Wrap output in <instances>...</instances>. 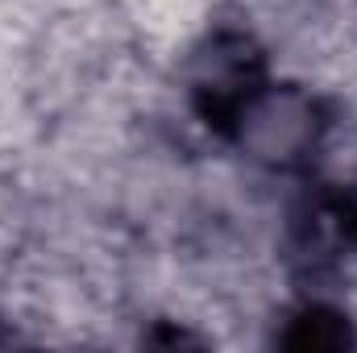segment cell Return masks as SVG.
Instances as JSON below:
<instances>
[{
    "mask_svg": "<svg viewBox=\"0 0 357 353\" xmlns=\"http://www.w3.org/2000/svg\"><path fill=\"white\" fill-rule=\"evenodd\" d=\"M324 129L328 117L312 91L266 80L233 117L225 137L237 142V150H245V158L266 171H303L316 158Z\"/></svg>",
    "mask_w": 357,
    "mask_h": 353,
    "instance_id": "6da1fadb",
    "label": "cell"
},
{
    "mask_svg": "<svg viewBox=\"0 0 357 353\" xmlns=\"http://www.w3.org/2000/svg\"><path fill=\"white\" fill-rule=\"evenodd\" d=\"M262 84H266V59L245 33H212L191 54V67H187L191 108L216 133L233 125V117Z\"/></svg>",
    "mask_w": 357,
    "mask_h": 353,
    "instance_id": "7a4b0ae2",
    "label": "cell"
},
{
    "mask_svg": "<svg viewBox=\"0 0 357 353\" xmlns=\"http://www.w3.org/2000/svg\"><path fill=\"white\" fill-rule=\"evenodd\" d=\"M278 345L295 353H341L354 345V324H349V316H341L328 303H307L295 316H287Z\"/></svg>",
    "mask_w": 357,
    "mask_h": 353,
    "instance_id": "3957f363",
    "label": "cell"
},
{
    "mask_svg": "<svg viewBox=\"0 0 357 353\" xmlns=\"http://www.w3.org/2000/svg\"><path fill=\"white\" fill-rule=\"evenodd\" d=\"M345 208H349V229H354V241H357V191L345 195Z\"/></svg>",
    "mask_w": 357,
    "mask_h": 353,
    "instance_id": "277c9868",
    "label": "cell"
},
{
    "mask_svg": "<svg viewBox=\"0 0 357 353\" xmlns=\"http://www.w3.org/2000/svg\"><path fill=\"white\" fill-rule=\"evenodd\" d=\"M4 341H8V333H4V324H0V345H4Z\"/></svg>",
    "mask_w": 357,
    "mask_h": 353,
    "instance_id": "5b68a950",
    "label": "cell"
}]
</instances>
